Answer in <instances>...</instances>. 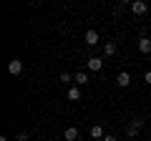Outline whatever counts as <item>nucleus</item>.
Wrapping results in <instances>:
<instances>
[{"label": "nucleus", "instance_id": "f257e3e1", "mask_svg": "<svg viewBox=\"0 0 151 141\" xmlns=\"http://www.w3.org/2000/svg\"><path fill=\"white\" fill-rule=\"evenodd\" d=\"M141 126H144V119H134L129 126H126V136H129V139H134V136L141 131Z\"/></svg>", "mask_w": 151, "mask_h": 141}, {"label": "nucleus", "instance_id": "f03ea898", "mask_svg": "<svg viewBox=\"0 0 151 141\" xmlns=\"http://www.w3.org/2000/svg\"><path fill=\"white\" fill-rule=\"evenodd\" d=\"M86 68L91 70V73H98V70L103 68V58H98V55H91V58L86 60Z\"/></svg>", "mask_w": 151, "mask_h": 141}, {"label": "nucleus", "instance_id": "7ed1b4c3", "mask_svg": "<svg viewBox=\"0 0 151 141\" xmlns=\"http://www.w3.org/2000/svg\"><path fill=\"white\" fill-rule=\"evenodd\" d=\"M83 43L93 48V45H98V43H101V35H98L96 30H86V35H83Z\"/></svg>", "mask_w": 151, "mask_h": 141}, {"label": "nucleus", "instance_id": "20e7f679", "mask_svg": "<svg viewBox=\"0 0 151 141\" xmlns=\"http://www.w3.org/2000/svg\"><path fill=\"white\" fill-rule=\"evenodd\" d=\"M8 73H10V76H20V73H23V60L13 58L10 63H8Z\"/></svg>", "mask_w": 151, "mask_h": 141}, {"label": "nucleus", "instance_id": "39448f33", "mask_svg": "<svg viewBox=\"0 0 151 141\" xmlns=\"http://www.w3.org/2000/svg\"><path fill=\"white\" fill-rule=\"evenodd\" d=\"M146 10H149V5H146L144 0H134V3H131V13H134V15H144Z\"/></svg>", "mask_w": 151, "mask_h": 141}, {"label": "nucleus", "instance_id": "423d86ee", "mask_svg": "<svg viewBox=\"0 0 151 141\" xmlns=\"http://www.w3.org/2000/svg\"><path fill=\"white\" fill-rule=\"evenodd\" d=\"M103 136H106L103 126H101V124H93V126H91V139H93V141H103Z\"/></svg>", "mask_w": 151, "mask_h": 141}, {"label": "nucleus", "instance_id": "0eeeda50", "mask_svg": "<svg viewBox=\"0 0 151 141\" xmlns=\"http://www.w3.org/2000/svg\"><path fill=\"white\" fill-rule=\"evenodd\" d=\"M139 50H141V53H151V38H149V35H141V38H139Z\"/></svg>", "mask_w": 151, "mask_h": 141}, {"label": "nucleus", "instance_id": "6e6552de", "mask_svg": "<svg viewBox=\"0 0 151 141\" xmlns=\"http://www.w3.org/2000/svg\"><path fill=\"white\" fill-rule=\"evenodd\" d=\"M129 83H131V76L126 73V70H121L119 76H116V86H119V88H126Z\"/></svg>", "mask_w": 151, "mask_h": 141}, {"label": "nucleus", "instance_id": "1a4fd4ad", "mask_svg": "<svg viewBox=\"0 0 151 141\" xmlns=\"http://www.w3.org/2000/svg\"><path fill=\"white\" fill-rule=\"evenodd\" d=\"M78 136H81V134H78V129H73V126L63 131V139L65 141H78Z\"/></svg>", "mask_w": 151, "mask_h": 141}, {"label": "nucleus", "instance_id": "9d476101", "mask_svg": "<svg viewBox=\"0 0 151 141\" xmlns=\"http://www.w3.org/2000/svg\"><path fill=\"white\" fill-rule=\"evenodd\" d=\"M73 81H76V86H86L88 83V73L86 70H78V73L73 76Z\"/></svg>", "mask_w": 151, "mask_h": 141}, {"label": "nucleus", "instance_id": "9b49d317", "mask_svg": "<svg viewBox=\"0 0 151 141\" xmlns=\"http://www.w3.org/2000/svg\"><path fill=\"white\" fill-rule=\"evenodd\" d=\"M116 43H113V40H108V43H103V55H108V58H111V55H116Z\"/></svg>", "mask_w": 151, "mask_h": 141}, {"label": "nucleus", "instance_id": "f8f14e48", "mask_svg": "<svg viewBox=\"0 0 151 141\" xmlns=\"http://www.w3.org/2000/svg\"><path fill=\"white\" fill-rule=\"evenodd\" d=\"M68 101H81V88H78V86H70L68 88Z\"/></svg>", "mask_w": 151, "mask_h": 141}, {"label": "nucleus", "instance_id": "ddd939ff", "mask_svg": "<svg viewBox=\"0 0 151 141\" xmlns=\"http://www.w3.org/2000/svg\"><path fill=\"white\" fill-rule=\"evenodd\" d=\"M58 83H63V86H68V83H73V76H70L68 70H63V73L58 76Z\"/></svg>", "mask_w": 151, "mask_h": 141}, {"label": "nucleus", "instance_id": "4468645a", "mask_svg": "<svg viewBox=\"0 0 151 141\" xmlns=\"http://www.w3.org/2000/svg\"><path fill=\"white\" fill-rule=\"evenodd\" d=\"M28 136H30V134H28V131H20V134L15 136V141H28Z\"/></svg>", "mask_w": 151, "mask_h": 141}, {"label": "nucleus", "instance_id": "2eb2a0df", "mask_svg": "<svg viewBox=\"0 0 151 141\" xmlns=\"http://www.w3.org/2000/svg\"><path fill=\"white\" fill-rule=\"evenodd\" d=\"M144 81H146V83H149V86H151V68H149V70H146V73H144Z\"/></svg>", "mask_w": 151, "mask_h": 141}, {"label": "nucleus", "instance_id": "dca6fc26", "mask_svg": "<svg viewBox=\"0 0 151 141\" xmlns=\"http://www.w3.org/2000/svg\"><path fill=\"white\" fill-rule=\"evenodd\" d=\"M103 141H116V136H113V134H106V136H103Z\"/></svg>", "mask_w": 151, "mask_h": 141}, {"label": "nucleus", "instance_id": "f3484780", "mask_svg": "<svg viewBox=\"0 0 151 141\" xmlns=\"http://www.w3.org/2000/svg\"><path fill=\"white\" fill-rule=\"evenodd\" d=\"M126 141H136V139H126Z\"/></svg>", "mask_w": 151, "mask_h": 141}]
</instances>
